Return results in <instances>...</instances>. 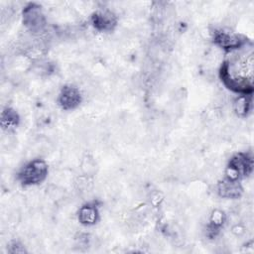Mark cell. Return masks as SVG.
Returning <instances> with one entry per match:
<instances>
[{
	"label": "cell",
	"instance_id": "cell-6",
	"mask_svg": "<svg viewBox=\"0 0 254 254\" xmlns=\"http://www.w3.org/2000/svg\"><path fill=\"white\" fill-rule=\"evenodd\" d=\"M93 27L100 32L112 31L116 26V18L111 12H95L91 16Z\"/></svg>",
	"mask_w": 254,
	"mask_h": 254
},
{
	"label": "cell",
	"instance_id": "cell-4",
	"mask_svg": "<svg viewBox=\"0 0 254 254\" xmlns=\"http://www.w3.org/2000/svg\"><path fill=\"white\" fill-rule=\"evenodd\" d=\"M81 102V94L76 87L65 85L62 88L59 95V104L64 110L76 108Z\"/></svg>",
	"mask_w": 254,
	"mask_h": 254
},
{
	"label": "cell",
	"instance_id": "cell-7",
	"mask_svg": "<svg viewBox=\"0 0 254 254\" xmlns=\"http://www.w3.org/2000/svg\"><path fill=\"white\" fill-rule=\"evenodd\" d=\"M217 190L219 195L226 198H237L242 193V188L239 181L229 180L227 178L218 184Z\"/></svg>",
	"mask_w": 254,
	"mask_h": 254
},
{
	"label": "cell",
	"instance_id": "cell-9",
	"mask_svg": "<svg viewBox=\"0 0 254 254\" xmlns=\"http://www.w3.org/2000/svg\"><path fill=\"white\" fill-rule=\"evenodd\" d=\"M224 220H225V216L222 211L214 210L212 212L210 217V223L208 225V230H207V233L210 237H213L218 233L219 228L224 223Z\"/></svg>",
	"mask_w": 254,
	"mask_h": 254
},
{
	"label": "cell",
	"instance_id": "cell-3",
	"mask_svg": "<svg viewBox=\"0 0 254 254\" xmlns=\"http://www.w3.org/2000/svg\"><path fill=\"white\" fill-rule=\"evenodd\" d=\"M23 23L33 33L42 32L46 26V19L39 5L28 4L23 10Z\"/></svg>",
	"mask_w": 254,
	"mask_h": 254
},
{
	"label": "cell",
	"instance_id": "cell-8",
	"mask_svg": "<svg viewBox=\"0 0 254 254\" xmlns=\"http://www.w3.org/2000/svg\"><path fill=\"white\" fill-rule=\"evenodd\" d=\"M98 210L94 204L88 203L80 207L78 211V220L81 224L92 225L98 220Z\"/></svg>",
	"mask_w": 254,
	"mask_h": 254
},
{
	"label": "cell",
	"instance_id": "cell-5",
	"mask_svg": "<svg viewBox=\"0 0 254 254\" xmlns=\"http://www.w3.org/2000/svg\"><path fill=\"white\" fill-rule=\"evenodd\" d=\"M213 41L218 47L228 51L239 49L244 44V40L239 36L221 30L214 32Z\"/></svg>",
	"mask_w": 254,
	"mask_h": 254
},
{
	"label": "cell",
	"instance_id": "cell-1",
	"mask_svg": "<svg viewBox=\"0 0 254 254\" xmlns=\"http://www.w3.org/2000/svg\"><path fill=\"white\" fill-rule=\"evenodd\" d=\"M48 175V166L43 160L37 159L28 163L19 173V181L24 186H32L42 183Z\"/></svg>",
	"mask_w": 254,
	"mask_h": 254
},
{
	"label": "cell",
	"instance_id": "cell-10",
	"mask_svg": "<svg viewBox=\"0 0 254 254\" xmlns=\"http://www.w3.org/2000/svg\"><path fill=\"white\" fill-rule=\"evenodd\" d=\"M251 107V95H241L234 103V109L238 115L246 116Z\"/></svg>",
	"mask_w": 254,
	"mask_h": 254
},
{
	"label": "cell",
	"instance_id": "cell-2",
	"mask_svg": "<svg viewBox=\"0 0 254 254\" xmlns=\"http://www.w3.org/2000/svg\"><path fill=\"white\" fill-rule=\"evenodd\" d=\"M253 170V160L244 153L233 156L226 169V178L229 180L239 181L242 177L249 176Z\"/></svg>",
	"mask_w": 254,
	"mask_h": 254
},
{
	"label": "cell",
	"instance_id": "cell-11",
	"mask_svg": "<svg viewBox=\"0 0 254 254\" xmlns=\"http://www.w3.org/2000/svg\"><path fill=\"white\" fill-rule=\"evenodd\" d=\"M18 122H19V116L15 110L11 108H7L2 112V117H1L2 127L4 128L14 127L18 124Z\"/></svg>",
	"mask_w": 254,
	"mask_h": 254
}]
</instances>
